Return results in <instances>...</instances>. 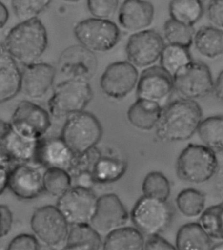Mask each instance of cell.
Here are the masks:
<instances>
[{"label": "cell", "mask_w": 223, "mask_h": 250, "mask_svg": "<svg viewBox=\"0 0 223 250\" xmlns=\"http://www.w3.org/2000/svg\"><path fill=\"white\" fill-rule=\"evenodd\" d=\"M197 101L181 98L164 106L157 124L156 135L163 142H181L191 139L203 120Z\"/></svg>", "instance_id": "obj_1"}, {"label": "cell", "mask_w": 223, "mask_h": 250, "mask_svg": "<svg viewBox=\"0 0 223 250\" xmlns=\"http://www.w3.org/2000/svg\"><path fill=\"white\" fill-rule=\"evenodd\" d=\"M3 44L17 62L31 64L37 62L47 48V30L40 19L21 21L9 31Z\"/></svg>", "instance_id": "obj_2"}, {"label": "cell", "mask_w": 223, "mask_h": 250, "mask_svg": "<svg viewBox=\"0 0 223 250\" xmlns=\"http://www.w3.org/2000/svg\"><path fill=\"white\" fill-rule=\"evenodd\" d=\"M93 90L89 81L66 79L54 88L48 102L49 114L61 119L84 111L93 98Z\"/></svg>", "instance_id": "obj_3"}, {"label": "cell", "mask_w": 223, "mask_h": 250, "mask_svg": "<svg viewBox=\"0 0 223 250\" xmlns=\"http://www.w3.org/2000/svg\"><path fill=\"white\" fill-rule=\"evenodd\" d=\"M102 136L100 120L85 110L67 118L61 134V138L77 156L94 149Z\"/></svg>", "instance_id": "obj_4"}, {"label": "cell", "mask_w": 223, "mask_h": 250, "mask_svg": "<svg viewBox=\"0 0 223 250\" xmlns=\"http://www.w3.org/2000/svg\"><path fill=\"white\" fill-rule=\"evenodd\" d=\"M216 153L204 145L189 144L176 162V172L180 179L193 184L208 181L218 171Z\"/></svg>", "instance_id": "obj_5"}, {"label": "cell", "mask_w": 223, "mask_h": 250, "mask_svg": "<svg viewBox=\"0 0 223 250\" xmlns=\"http://www.w3.org/2000/svg\"><path fill=\"white\" fill-rule=\"evenodd\" d=\"M173 209L167 201L143 196L136 203L131 218L135 228L147 236L160 234L170 226Z\"/></svg>", "instance_id": "obj_6"}, {"label": "cell", "mask_w": 223, "mask_h": 250, "mask_svg": "<svg viewBox=\"0 0 223 250\" xmlns=\"http://www.w3.org/2000/svg\"><path fill=\"white\" fill-rule=\"evenodd\" d=\"M73 32L79 44L94 52L109 51L117 45L121 36L115 23L95 17L77 23Z\"/></svg>", "instance_id": "obj_7"}, {"label": "cell", "mask_w": 223, "mask_h": 250, "mask_svg": "<svg viewBox=\"0 0 223 250\" xmlns=\"http://www.w3.org/2000/svg\"><path fill=\"white\" fill-rule=\"evenodd\" d=\"M30 224L35 236L44 245L52 248L65 246L70 226L57 207L47 205L37 209Z\"/></svg>", "instance_id": "obj_8"}, {"label": "cell", "mask_w": 223, "mask_h": 250, "mask_svg": "<svg viewBox=\"0 0 223 250\" xmlns=\"http://www.w3.org/2000/svg\"><path fill=\"white\" fill-rule=\"evenodd\" d=\"M214 80L207 65L193 61L173 77L174 90L186 100H199L213 92Z\"/></svg>", "instance_id": "obj_9"}, {"label": "cell", "mask_w": 223, "mask_h": 250, "mask_svg": "<svg viewBox=\"0 0 223 250\" xmlns=\"http://www.w3.org/2000/svg\"><path fill=\"white\" fill-rule=\"evenodd\" d=\"M9 123L15 133L31 140L42 138L51 127L49 112L29 101L19 103Z\"/></svg>", "instance_id": "obj_10"}, {"label": "cell", "mask_w": 223, "mask_h": 250, "mask_svg": "<svg viewBox=\"0 0 223 250\" xmlns=\"http://www.w3.org/2000/svg\"><path fill=\"white\" fill-rule=\"evenodd\" d=\"M98 197L90 189L72 186L58 197L56 207L69 226L90 224L96 211Z\"/></svg>", "instance_id": "obj_11"}, {"label": "cell", "mask_w": 223, "mask_h": 250, "mask_svg": "<svg viewBox=\"0 0 223 250\" xmlns=\"http://www.w3.org/2000/svg\"><path fill=\"white\" fill-rule=\"evenodd\" d=\"M164 39L156 31L144 30L129 37L125 51L128 61L136 67H150L160 60L165 46Z\"/></svg>", "instance_id": "obj_12"}, {"label": "cell", "mask_w": 223, "mask_h": 250, "mask_svg": "<svg viewBox=\"0 0 223 250\" xmlns=\"http://www.w3.org/2000/svg\"><path fill=\"white\" fill-rule=\"evenodd\" d=\"M139 78L137 67L129 61L114 62L101 77V90L108 98L121 100L137 87Z\"/></svg>", "instance_id": "obj_13"}, {"label": "cell", "mask_w": 223, "mask_h": 250, "mask_svg": "<svg viewBox=\"0 0 223 250\" xmlns=\"http://www.w3.org/2000/svg\"><path fill=\"white\" fill-rule=\"evenodd\" d=\"M98 59L95 52L81 45H71L60 54L58 69L66 79L89 81L98 69Z\"/></svg>", "instance_id": "obj_14"}, {"label": "cell", "mask_w": 223, "mask_h": 250, "mask_svg": "<svg viewBox=\"0 0 223 250\" xmlns=\"http://www.w3.org/2000/svg\"><path fill=\"white\" fill-rule=\"evenodd\" d=\"M129 214L118 195L108 193L99 197L90 225L100 234H107L125 226Z\"/></svg>", "instance_id": "obj_15"}, {"label": "cell", "mask_w": 223, "mask_h": 250, "mask_svg": "<svg viewBox=\"0 0 223 250\" xmlns=\"http://www.w3.org/2000/svg\"><path fill=\"white\" fill-rule=\"evenodd\" d=\"M137 98L158 103L164 107L174 91L173 78L161 66L147 67L140 75Z\"/></svg>", "instance_id": "obj_16"}, {"label": "cell", "mask_w": 223, "mask_h": 250, "mask_svg": "<svg viewBox=\"0 0 223 250\" xmlns=\"http://www.w3.org/2000/svg\"><path fill=\"white\" fill-rule=\"evenodd\" d=\"M42 175L30 163L17 164L9 174L8 188L19 199L32 200L44 191Z\"/></svg>", "instance_id": "obj_17"}, {"label": "cell", "mask_w": 223, "mask_h": 250, "mask_svg": "<svg viewBox=\"0 0 223 250\" xmlns=\"http://www.w3.org/2000/svg\"><path fill=\"white\" fill-rule=\"evenodd\" d=\"M56 75L55 67L49 63L35 62L25 65L22 71L21 91L32 100L44 98L51 90Z\"/></svg>", "instance_id": "obj_18"}, {"label": "cell", "mask_w": 223, "mask_h": 250, "mask_svg": "<svg viewBox=\"0 0 223 250\" xmlns=\"http://www.w3.org/2000/svg\"><path fill=\"white\" fill-rule=\"evenodd\" d=\"M76 158L61 137L50 139L42 137L39 140L34 162L46 168H62L69 172Z\"/></svg>", "instance_id": "obj_19"}, {"label": "cell", "mask_w": 223, "mask_h": 250, "mask_svg": "<svg viewBox=\"0 0 223 250\" xmlns=\"http://www.w3.org/2000/svg\"><path fill=\"white\" fill-rule=\"evenodd\" d=\"M154 5L147 0H125L118 11L120 26L129 32L146 30L152 24Z\"/></svg>", "instance_id": "obj_20"}, {"label": "cell", "mask_w": 223, "mask_h": 250, "mask_svg": "<svg viewBox=\"0 0 223 250\" xmlns=\"http://www.w3.org/2000/svg\"><path fill=\"white\" fill-rule=\"evenodd\" d=\"M22 71L17 62L0 44V104L12 100L21 91Z\"/></svg>", "instance_id": "obj_21"}, {"label": "cell", "mask_w": 223, "mask_h": 250, "mask_svg": "<svg viewBox=\"0 0 223 250\" xmlns=\"http://www.w3.org/2000/svg\"><path fill=\"white\" fill-rule=\"evenodd\" d=\"M162 108L158 103L137 98L128 110V120L140 130H152L160 120Z\"/></svg>", "instance_id": "obj_22"}, {"label": "cell", "mask_w": 223, "mask_h": 250, "mask_svg": "<svg viewBox=\"0 0 223 250\" xmlns=\"http://www.w3.org/2000/svg\"><path fill=\"white\" fill-rule=\"evenodd\" d=\"M213 239L199 223H188L178 230L176 234V250H209L212 249Z\"/></svg>", "instance_id": "obj_23"}, {"label": "cell", "mask_w": 223, "mask_h": 250, "mask_svg": "<svg viewBox=\"0 0 223 250\" xmlns=\"http://www.w3.org/2000/svg\"><path fill=\"white\" fill-rule=\"evenodd\" d=\"M103 246L101 234L90 224L69 227L64 250H99Z\"/></svg>", "instance_id": "obj_24"}, {"label": "cell", "mask_w": 223, "mask_h": 250, "mask_svg": "<svg viewBox=\"0 0 223 250\" xmlns=\"http://www.w3.org/2000/svg\"><path fill=\"white\" fill-rule=\"evenodd\" d=\"M145 240L136 228L122 227L106 236L102 248L107 250H142Z\"/></svg>", "instance_id": "obj_25"}, {"label": "cell", "mask_w": 223, "mask_h": 250, "mask_svg": "<svg viewBox=\"0 0 223 250\" xmlns=\"http://www.w3.org/2000/svg\"><path fill=\"white\" fill-rule=\"evenodd\" d=\"M193 44L203 57H219L223 54V30L213 26H203L195 32Z\"/></svg>", "instance_id": "obj_26"}, {"label": "cell", "mask_w": 223, "mask_h": 250, "mask_svg": "<svg viewBox=\"0 0 223 250\" xmlns=\"http://www.w3.org/2000/svg\"><path fill=\"white\" fill-rule=\"evenodd\" d=\"M39 140L24 138L12 129L5 142V154L13 163L21 164L34 162Z\"/></svg>", "instance_id": "obj_27"}, {"label": "cell", "mask_w": 223, "mask_h": 250, "mask_svg": "<svg viewBox=\"0 0 223 250\" xmlns=\"http://www.w3.org/2000/svg\"><path fill=\"white\" fill-rule=\"evenodd\" d=\"M197 133L205 146L216 154L223 153V116H209L202 120Z\"/></svg>", "instance_id": "obj_28"}, {"label": "cell", "mask_w": 223, "mask_h": 250, "mask_svg": "<svg viewBox=\"0 0 223 250\" xmlns=\"http://www.w3.org/2000/svg\"><path fill=\"white\" fill-rule=\"evenodd\" d=\"M127 164L118 158L101 157L92 167V176L96 183L110 184L119 180L125 174Z\"/></svg>", "instance_id": "obj_29"}, {"label": "cell", "mask_w": 223, "mask_h": 250, "mask_svg": "<svg viewBox=\"0 0 223 250\" xmlns=\"http://www.w3.org/2000/svg\"><path fill=\"white\" fill-rule=\"evenodd\" d=\"M170 19L193 26L203 16L201 0H171L169 3Z\"/></svg>", "instance_id": "obj_30"}, {"label": "cell", "mask_w": 223, "mask_h": 250, "mask_svg": "<svg viewBox=\"0 0 223 250\" xmlns=\"http://www.w3.org/2000/svg\"><path fill=\"white\" fill-rule=\"evenodd\" d=\"M160 66L173 78L174 75L193 61L189 48L166 44L160 58Z\"/></svg>", "instance_id": "obj_31"}, {"label": "cell", "mask_w": 223, "mask_h": 250, "mask_svg": "<svg viewBox=\"0 0 223 250\" xmlns=\"http://www.w3.org/2000/svg\"><path fill=\"white\" fill-rule=\"evenodd\" d=\"M176 203L178 210L184 216L196 218L205 210V196L198 189H185L178 195Z\"/></svg>", "instance_id": "obj_32"}, {"label": "cell", "mask_w": 223, "mask_h": 250, "mask_svg": "<svg viewBox=\"0 0 223 250\" xmlns=\"http://www.w3.org/2000/svg\"><path fill=\"white\" fill-rule=\"evenodd\" d=\"M42 181L44 191L54 197H61L72 187L71 174L62 168H46Z\"/></svg>", "instance_id": "obj_33"}, {"label": "cell", "mask_w": 223, "mask_h": 250, "mask_svg": "<svg viewBox=\"0 0 223 250\" xmlns=\"http://www.w3.org/2000/svg\"><path fill=\"white\" fill-rule=\"evenodd\" d=\"M164 39L167 44L190 48L193 44L195 31L193 26L170 19L163 26Z\"/></svg>", "instance_id": "obj_34"}, {"label": "cell", "mask_w": 223, "mask_h": 250, "mask_svg": "<svg viewBox=\"0 0 223 250\" xmlns=\"http://www.w3.org/2000/svg\"><path fill=\"white\" fill-rule=\"evenodd\" d=\"M143 195L161 201H168L171 187L168 178L162 172L153 171L145 176L142 186Z\"/></svg>", "instance_id": "obj_35"}, {"label": "cell", "mask_w": 223, "mask_h": 250, "mask_svg": "<svg viewBox=\"0 0 223 250\" xmlns=\"http://www.w3.org/2000/svg\"><path fill=\"white\" fill-rule=\"evenodd\" d=\"M199 223L212 239L223 241V202L205 209Z\"/></svg>", "instance_id": "obj_36"}, {"label": "cell", "mask_w": 223, "mask_h": 250, "mask_svg": "<svg viewBox=\"0 0 223 250\" xmlns=\"http://www.w3.org/2000/svg\"><path fill=\"white\" fill-rule=\"evenodd\" d=\"M52 0H12V8L15 16L20 21L38 18L47 9Z\"/></svg>", "instance_id": "obj_37"}, {"label": "cell", "mask_w": 223, "mask_h": 250, "mask_svg": "<svg viewBox=\"0 0 223 250\" xmlns=\"http://www.w3.org/2000/svg\"><path fill=\"white\" fill-rule=\"evenodd\" d=\"M118 5V0H87L88 11L95 18L110 20L116 14Z\"/></svg>", "instance_id": "obj_38"}, {"label": "cell", "mask_w": 223, "mask_h": 250, "mask_svg": "<svg viewBox=\"0 0 223 250\" xmlns=\"http://www.w3.org/2000/svg\"><path fill=\"white\" fill-rule=\"evenodd\" d=\"M40 248L38 238L30 234L17 235L8 245V250H38Z\"/></svg>", "instance_id": "obj_39"}, {"label": "cell", "mask_w": 223, "mask_h": 250, "mask_svg": "<svg viewBox=\"0 0 223 250\" xmlns=\"http://www.w3.org/2000/svg\"><path fill=\"white\" fill-rule=\"evenodd\" d=\"M211 26L223 30V0H213L207 10Z\"/></svg>", "instance_id": "obj_40"}, {"label": "cell", "mask_w": 223, "mask_h": 250, "mask_svg": "<svg viewBox=\"0 0 223 250\" xmlns=\"http://www.w3.org/2000/svg\"><path fill=\"white\" fill-rule=\"evenodd\" d=\"M12 161L6 155H0V195L8 188Z\"/></svg>", "instance_id": "obj_41"}, {"label": "cell", "mask_w": 223, "mask_h": 250, "mask_svg": "<svg viewBox=\"0 0 223 250\" xmlns=\"http://www.w3.org/2000/svg\"><path fill=\"white\" fill-rule=\"evenodd\" d=\"M13 216L8 207L0 205V238L6 236L12 229Z\"/></svg>", "instance_id": "obj_42"}, {"label": "cell", "mask_w": 223, "mask_h": 250, "mask_svg": "<svg viewBox=\"0 0 223 250\" xmlns=\"http://www.w3.org/2000/svg\"><path fill=\"white\" fill-rule=\"evenodd\" d=\"M147 250H176L175 246L170 244L167 240L160 236V234L149 236L145 240L144 248Z\"/></svg>", "instance_id": "obj_43"}, {"label": "cell", "mask_w": 223, "mask_h": 250, "mask_svg": "<svg viewBox=\"0 0 223 250\" xmlns=\"http://www.w3.org/2000/svg\"><path fill=\"white\" fill-rule=\"evenodd\" d=\"M11 129L12 127L9 122L0 119V155H6L4 151L5 142Z\"/></svg>", "instance_id": "obj_44"}, {"label": "cell", "mask_w": 223, "mask_h": 250, "mask_svg": "<svg viewBox=\"0 0 223 250\" xmlns=\"http://www.w3.org/2000/svg\"><path fill=\"white\" fill-rule=\"evenodd\" d=\"M213 92L218 100L223 102V70L221 71L214 81Z\"/></svg>", "instance_id": "obj_45"}, {"label": "cell", "mask_w": 223, "mask_h": 250, "mask_svg": "<svg viewBox=\"0 0 223 250\" xmlns=\"http://www.w3.org/2000/svg\"><path fill=\"white\" fill-rule=\"evenodd\" d=\"M9 19L8 9L0 1V30L4 28Z\"/></svg>", "instance_id": "obj_46"}, {"label": "cell", "mask_w": 223, "mask_h": 250, "mask_svg": "<svg viewBox=\"0 0 223 250\" xmlns=\"http://www.w3.org/2000/svg\"><path fill=\"white\" fill-rule=\"evenodd\" d=\"M218 174V182L217 184L219 186V190L220 191L221 194L223 195V167L219 168L217 172Z\"/></svg>", "instance_id": "obj_47"}, {"label": "cell", "mask_w": 223, "mask_h": 250, "mask_svg": "<svg viewBox=\"0 0 223 250\" xmlns=\"http://www.w3.org/2000/svg\"><path fill=\"white\" fill-rule=\"evenodd\" d=\"M211 250H223V241H221L216 244H213L212 249Z\"/></svg>", "instance_id": "obj_48"}, {"label": "cell", "mask_w": 223, "mask_h": 250, "mask_svg": "<svg viewBox=\"0 0 223 250\" xmlns=\"http://www.w3.org/2000/svg\"><path fill=\"white\" fill-rule=\"evenodd\" d=\"M64 1H67L70 3H76L81 1V0H64Z\"/></svg>", "instance_id": "obj_49"}, {"label": "cell", "mask_w": 223, "mask_h": 250, "mask_svg": "<svg viewBox=\"0 0 223 250\" xmlns=\"http://www.w3.org/2000/svg\"><path fill=\"white\" fill-rule=\"evenodd\" d=\"M211 1H213V0H211Z\"/></svg>", "instance_id": "obj_50"}]
</instances>
